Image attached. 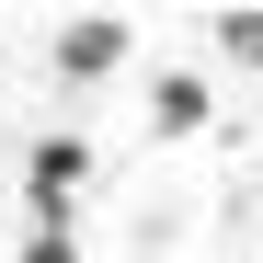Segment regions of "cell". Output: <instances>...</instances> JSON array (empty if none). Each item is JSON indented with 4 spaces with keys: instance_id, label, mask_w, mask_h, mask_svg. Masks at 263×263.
Segmentation results:
<instances>
[{
    "instance_id": "7a4b0ae2",
    "label": "cell",
    "mask_w": 263,
    "mask_h": 263,
    "mask_svg": "<svg viewBox=\"0 0 263 263\" xmlns=\"http://www.w3.org/2000/svg\"><path fill=\"white\" fill-rule=\"evenodd\" d=\"M126 58H138V23H126V12H92V23H58V34H46V69H58V80H103V69H126Z\"/></svg>"
},
{
    "instance_id": "6da1fadb",
    "label": "cell",
    "mask_w": 263,
    "mask_h": 263,
    "mask_svg": "<svg viewBox=\"0 0 263 263\" xmlns=\"http://www.w3.org/2000/svg\"><path fill=\"white\" fill-rule=\"evenodd\" d=\"M80 183H92V138H34L23 149V206H34V229H69V206H80Z\"/></svg>"
},
{
    "instance_id": "5b68a950",
    "label": "cell",
    "mask_w": 263,
    "mask_h": 263,
    "mask_svg": "<svg viewBox=\"0 0 263 263\" xmlns=\"http://www.w3.org/2000/svg\"><path fill=\"white\" fill-rule=\"evenodd\" d=\"M12 263H80V240H69V229H34V240H23Z\"/></svg>"
},
{
    "instance_id": "277c9868",
    "label": "cell",
    "mask_w": 263,
    "mask_h": 263,
    "mask_svg": "<svg viewBox=\"0 0 263 263\" xmlns=\"http://www.w3.org/2000/svg\"><path fill=\"white\" fill-rule=\"evenodd\" d=\"M217 58H229V69H263V12H217Z\"/></svg>"
},
{
    "instance_id": "3957f363",
    "label": "cell",
    "mask_w": 263,
    "mask_h": 263,
    "mask_svg": "<svg viewBox=\"0 0 263 263\" xmlns=\"http://www.w3.org/2000/svg\"><path fill=\"white\" fill-rule=\"evenodd\" d=\"M206 115H217V92H206L195 69H160V80H149V138H195Z\"/></svg>"
}]
</instances>
